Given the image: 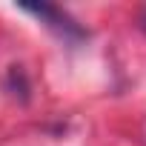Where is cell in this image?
<instances>
[{
    "instance_id": "obj_2",
    "label": "cell",
    "mask_w": 146,
    "mask_h": 146,
    "mask_svg": "<svg viewBox=\"0 0 146 146\" xmlns=\"http://www.w3.org/2000/svg\"><path fill=\"white\" fill-rule=\"evenodd\" d=\"M143 29H146V12H143Z\"/></svg>"
},
{
    "instance_id": "obj_1",
    "label": "cell",
    "mask_w": 146,
    "mask_h": 146,
    "mask_svg": "<svg viewBox=\"0 0 146 146\" xmlns=\"http://www.w3.org/2000/svg\"><path fill=\"white\" fill-rule=\"evenodd\" d=\"M20 9L23 12H29V15H35L37 20H43L49 29H54L60 37H66V40H83L86 37V32L72 20L63 9H57V6H52V3H20Z\"/></svg>"
}]
</instances>
